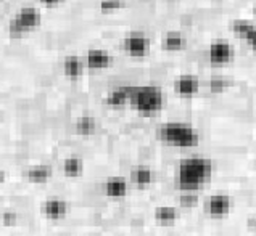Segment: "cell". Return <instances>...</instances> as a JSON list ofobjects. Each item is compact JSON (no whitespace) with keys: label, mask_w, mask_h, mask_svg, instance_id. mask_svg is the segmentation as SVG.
Listing matches in <instances>:
<instances>
[{"label":"cell","mask_w":256,"mask_h":236,"mask_svg":"<svg viewBox=\"0 0 256 236\" xmlns=\"http://www.w3.org/2000/svg\"><path fill=\"white\" fill-rule=\"evenodd\" d=\"M213 161L203 156H190L180 161L178 169V187L182 191H195L211 180L213 175Z\"/></svg>","instance_id":"1"},{"label":"cell","mask_w":256,"mask_h":236,"mask_svg":"<svg viewBox=\"0 0 256 236\" xmlns=\"http://www.w3.org/2000/svg\"><path fill=\"white\" fill-rule=\"evenodd\" d=\"M160 138L164 143L179 146V148H192L200 142V135L192 125L184 122H168L160 129Z\"/></svg>","instance_id":"2"},{"label":"cell","mask_w":256,"mask_h":236,"mask_svg":"<svg viewBox=\"0 0 256 236\" xmlns=\"http://www.w3.org/2000/svg\"><path fill=\"white\" fill-rule=\"evenodd\" d=\"M130 103L132 106L144 114H153L158 113L164 105V97L160 87L155 85H142V87H132L130 92Z\"/></svg>","instance_id":"3"},{"label":"cell","mask_w":256,"mask_h":236,"mask_svg":"<svg viewBox=\"0 0 256 236\" xmlns=\"http://www.w3.org/2000/svg\"><path fill=\"white\" fill-rule=\"evenodd\" d=\"M40 13L34 8V6H23L14 18L10 19V24H8V32L12 37H21L23 34L32 31L39 24H40Z\"/></svg>","instance_id":"4"},{"label":"cell","mask_w":256,"mask_h":236,"mask_svg":"<svg viewBox=\"0 0 256 236\" xmlns=\"http://www.w3.org/2000/svg\"><path fill=\"white\" fill-rule=\"evenodd\" d=\"M232 208V198L228 195H213L210 196L204 206L206 216L211 219H222L230 212Z\"/></svg>","instance_id":"5"},{"label":"cell","mask_w":256,"mask_h":236,"mask_svg":"<svg viewBox=\"0 0 256 236\" xmlns=\"http://www.w3.org/2000/svg\"><path fill=\"white\" fill-rule=\"evenodd\" d=\"M208 56H210L211 64L222 66V64L230 63V60L234 58V50H232L229 42H226V40H214L210 45Z\"/></svg>","instance_id":"6"},{"label":"cell","mask_w":256,"mask_h":236,"mask_svg":"<svg viewBox=\"0 0 256 236\" xmlns=\"http://www.w3.org/2000/svg\"><path fill=\"white\" fill-rule=\"evenodd\" d=\"M122 48L130 56H145L150 51V40L145 35H129L124 39Z\"/></svg>","instance_id":"7"},{"label":"cell","mask_w":256,"mask_h":236,"mask_svg":"<svg viewBox=\"0 0 256 236\" xmlns=\"http://www.w3.org/2000/svg\"><path fill=\"white\" fill-rule=\"evenodd\" d=\"M42 211L46 217L50 220H60L64 219L68 214V204L62 198H48L42 206Z\"/></svg>","instance_id":"8"},{"label":"cell","mask_w":256,"mask_h":236,"mask_svg":"<svg viewBox=\"0 0 256 236\" xmlns=\"http://www.w3.org/2000/svg\"><path fill=\"white\" fill-rule=\"evenodd\" d=\"M86 63L90 69H105L112 64V55H110L106 50L92 48L87 51Z\"/></svg>","instance_id":"9"},{"label":"cell","mask_w":256,"mask_h":236,"mask_svg":"<svg viewBox=\"0 0 256 236\" xmlns=\"http://www.w3.org/2000/svg\"><path fill=\"white\" fill-rule=\"evenodd\" d=\"M128 182L122 177H112L104 183V193L108 198H124L128 195Z\"/></svg>","instance_id":"10"},{"label":"cell","mask_w":256,"mask_h":236,"mask_svg":"<svg viewBox=\"0 0 256 236\" xmlns=\"http://www.w3.org/2000/svg\"><path fill=\"white\" fill-rule=\"evenodd\" d=\"M174 88L182 97H192L200 90V80L195 76H180L176 80Z\"/></svg>","instance_id":"11"},{"label":"cell","mask_w":256,"mask_h":236,"mask_svg":"<svg viewBox=\"0 0 256 236\" xmlns=\"http://www.w3.org/2000/svg\"><path fill=\"white\" fill-rule=\"evenodd\" d=\"M130 92H132V87H116L113 90H110V93L106 95V103L108 106L112 108H121L130 100Z\"/></svg>","instance_id":"12"},{"label":"cell","mask_w":256,"mask_h":236,"mask_svg":"<svg viewBox=\"0 0 256 236\" xmlns=\"http://www.w3.org/2000/svg\"><path fill=\"white\" fill-rule=\"evenodd\" d=\"M232 31L236 32L242 40L248 42L252 47H254L256 43V29L253 23H248V21H236L232 24Z\"/></svg>","instance_id":"13"},{"label":"cell","mask_w":256,"mask_h":236,"mask_svg":"<svg viewBox=\"0 0 256 236\" xmlns=\"http://www.w3.org/2000/svg\"><path fill=\"white\" fill-rule=\"evenodd\" d=\"M130 180L137 187H148L155 182V174L147 166H138L130 172Z\"/></svg>","instance_id":"14"},{"label":"cell","mask_w":256,"mask_h":236,"mask_svg":"<svg viewBox=\"0 0 256 236\" xmlns=\"http://www.w3.org/2000/svg\"><path fill=\"white\" fill-rule=\"evenodd\" d=\"M26 177H28V180L32 183H46L50 177H52V167L47 164L32 166L31 169L26 171Z\"/></svg>","instance_id":"15"},{"label":"cell","mask_w":256,"mask_h":236,"mask_svg":"<svg viewBox=\"0 0 256 236\" xmlns=\"http://www.w3.org/2000/svg\"><path fill=\"white\" fill-rule=\"evenodd\" d=\"M155 219L162 225H172L179 219V211L176 208H170V206H162V208L155 209Z\"/></svg>","instance_id":"16"},{"label":"cell","mask_w":256,"mask_h":236,"mask_svg":"<svg viewBox=\"0 0 256 236\" xmlns=\"http://www.w3.org/2000/svg\"><path fill=\"white\" fill-rule=\"evenodd\" d=\"M84 71V66H82V61L79 60L78 56H70L66 58V61H64V74L71 79H78L79 76L82 74Z\"/></svg>","instance_id":"17"},{"label":"cell","mask_w":256,"mask_h":236,"mask_svg":"<svg viewBox=\"0 0 256 236\" xmlns=\"http://www.w3.org/2000/svg\"><path fill=\"white\" fill-rule=\"evenodd\" d=\"M63 171L66 175L70 177H76L79 174H82L84 171V162L81 158H68L66 161L63 162Z\"/></svg>","instance_id":"18"},{"label":"cell","mask_w":256,"mask_h":236,"mask_svg":"<svg viewBox=\"0 0 256 236\" xmlns=\"http://www.w3.org/2000/svg\"><path fill=\"white\" fill-rule=\"evenodd\" d=\"M76 129L81 135H92L97 130V121L90 116H82L81 119L78 121Z\"/></svg>","instance_id":"19"},{"label":"cell","mask_w":256,"mask_h":236,"mask_svg":"<svg viewBox=\"0 0 256 236\" xmlns=\"http://www.w3.org/2000/svg\"><path fill=\"white\" fill-rule=\"evenodd\" d=\"M163 47L166 50H171V51H178V50H182L186 47V39L182 37L180 34H168L164 40H163Z\"/></svg>","instance_id":"20"},{"label":"cell","mask_w":256,"mask_h":236,"mask_svg":"<svg viewBox=\"0 0 256 236\" xmlns=\"http://www.w3.org/2000/svg\"><path fill=\"white\" fill-rule=\"evenodd\" d=\"M198 203V196L195 195V191H182L180 196V204L184 208H194Z\"/></svg>","instance_id":"21"},{"label":"cell","mask_w":256,"mask_h":236,"mask_svg":"<svg viewBox=\"0 0 256 236\" xmlns=\"http://www.w3.org/2000/svg\"><path fill=\"white\" fill-rule=\"evenodd\" d=\"M226 80L222 77H213L210 80V88H211V92H214V93H221L224 92V88H226Z\"/></svg>","instance_id":"22"},{"label":"cell","mask_w":256,"mask_h":236,"mask_svg":"<svg viewBox=\"0 0 256 236\" xmlns=\"http://www.w3.org/2000/svg\"><path fill=\"white\" fill-rule=\"evenodd\" d=\"M100 6H102V10H105V11L116 10V8H120V6H121V0H102Z\"/></svg>","instance_id":"23"},{"label":"cell","mask_w":256,"mask_h":236,"mask_svg":"<svg viewBox=\"0 0 256 236\" xmlns=\"http://www.w3.org/2000/svg\"><path fill=\"white\" fill-rule=\"evenodd\" d=\"M2 220H4L5 225H14V224H16V220H18V216H16V212L6 211V212H4Z\"/></svg>","instance_id":"24"},{"label":"cell","mask_w":256,"mask_h":236,"mask_svg":"<svg viewBox=\"0 0 256 236\" xmlns=\"http://www.w3.org/2000/svg\"><path fill=\"white\" fill-rule=\"evenodd\" d=\"M60 2H62V0H42V3L50 5V6H52V5H58Z\"/></svg>","instance_id":"25"},{"label":"cell","mask_w":256,"mask_h":236,"mask_svg":"<svg viewBox=\"0 0 256 236\" xmlns=\"http://www.w3.org/2000/svg\"><path fill=\"white\" fill-rule=\"evenodd\" d=\"M4 182H5V172H4V171H0V185H2Z\"/></svg>","instance_id":"26"}]
</instances>
